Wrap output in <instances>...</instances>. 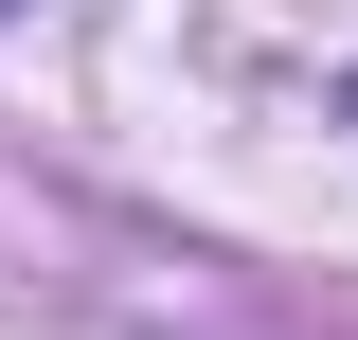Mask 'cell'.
Masks as SVG:
<instances>
[{
	"mask_svg": "<svg viewBox=\"0 0 358 340\" xmlns=\"http://www.w3.org/2000/svg\"><path fill=\"white\" fill-rule=\"evenodd\" d=\"M0 18H18V0H0Z\"/></svg>",
	"mask_w": 358,
	"mask_h": 340,
	"instance_id": "6da1fadb",
	"label": "cell"
}]
</instances>
